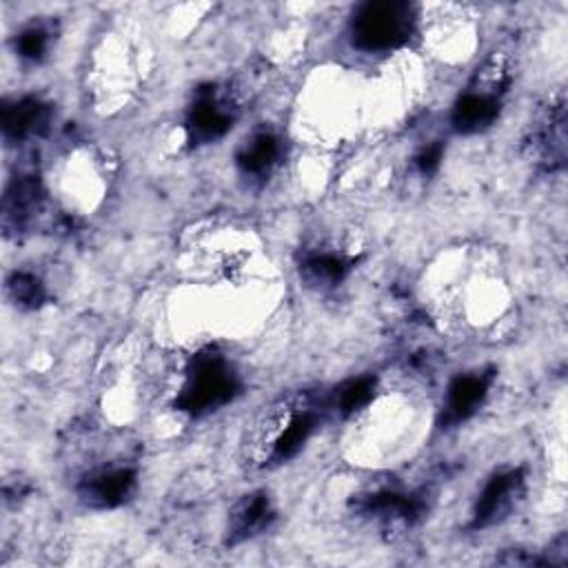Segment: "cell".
I'll list each match as a JSON object with an SVG mask.
<instances>
[{
	"instance_id": "1",
	"label": "cell",
	"mask_w": 568,
	"mask_h": 568,
	"mask_svg": "<svg viewBox=\"0 0 568 568\" xmlns=\"http://www.w3.org/2000/svg\"><path fill=\"white\" fill-rule=\"evenodd\" d=\"M240 390V379L217 351L209 348L193 357L175 406L189 415H206L229 404Z\"/></svg>"
},
{
	"instance_id": "2",
	"label": "cell",
	"mask_w": 568,
	"mask_h": 568,
	"mask_svg": "<svg viewBox=\"0 0 568 568\" xmlns=\"http://www.w3.org/2000/svg\"><path fill=\"white\" fill-rule=\"evenodd\" d=\"M415 27V13L408 2H366L351 24L353 44L362 51H390L408 42Z\"/></svg>"
},
{
	"instance_id": "3",
	"label": "cell",
	"mask_w": 568,
	"mask_h": 568,
	"mask_svg": "<svg viewBox=\"0 0 568 568\" xmlns=\"http://www.w3.org/2000/svg\"><path fill=\"white\" fill-rule=\"evenodd\" d=\"M524 470L510 468L495 473L481 488L473 508V528H486L501 521L524 493Z\"/></svg>"
},
{
	"instance_id": "4",
	"label": "cell",
	"mask_w": 568,
	"mask_h": 568,
	"mask_svg": "<svg viewBox=\"0 0 568 568\" xmlns=\"http://www.w3.org/2000/svg\"><path fill=\"white\" fill-rule=\"evenodd\" d=\"M233 126L231 104L222 100L215 84L202 87L186 115V135L193 144H206L222 138Z\"/></svg>"
},
{
	"instance_id": "5",
	"label": "cell",
	"mask_w": 568,
	"mask_h": 568,
	"mask_svg": "<svg viewBox=\"0 0 568 568\" xmlns=\"http://www.w3.org/2000/svg\"><path fill=\"white\" fill-rule=\"evenodd\" d=\"M135 490V470L131 468H102L87 475L80 486V499L93 508H115L124 504Z\"/></svg>"
},
{
	"instance_id": "6",
	"label": "cell",
	"mask_w": 568,
	"mask_h": 568,
	"mask_svg": "<svg viewBox=\"0 0 568 568\" xmlns=\"http://www.w3.org/2000/svg\"><path fill=\"white\" fill-rule=\"evenodd\" d=\"M530 158L546 166L555 169L564 164V146H566V109L564 102L550 104V109L541 115L539 124L532 129L528 138Z\"/></svg>"
},
{
	"instance_id": "7",
	"label": "cell",
	"mask_w": 568,
	"mask_h": 568,
	"mask_svg": "<svg viewBox=\"0 0 568 568\" xmlns=\"http://www.w3.org/2000/svg\"><path fill=\"white\" fill-rule=\"evenodd\" d=\"M493 373H466L457 375L446 393L444 402V422L446 424H459L468 419L486 399V393L490 388Z\"/></svg>"
},
{
	"instance_id": "8",
	"label": "cell",
	"mask_w": 568,
	"mask_h": 568,
	"mask_svg": "<svg viewBox=\"0 0 568 568\" xmlns=\"http://www.w3.org/2000/svg\"><path fill=\"white\" fill-rule=\"evenodd\" d=\"M273 519L271 499L266 493H251L235 504L229 515V541L240 544L260 535Z\"/></svg>"
},
{
	"instance_id": "9",
	"label": "cell",
	"mask_w": 568,
	"mask_h": 568,
	"mask_svg": "<svg viewBox=\"0 0 568 568\" xmlns=\"http://www.w3.org/2000/svg\"><path fill=\"white\" fill-rule=\"evenodd\" d=\"M497 115H499L497 95L470 89L457 98L450 113V122L459 133H475L490 126Z\"/></svg>"
},
{
	"instance_id": "10",
	"label": "cell",
	"mask_w": 568,
	"mask_h": 568,
	"mask_svg": "<svg viewBox=\"0 0 568 568\" xmlns=\"http://www.w3.org/2000/svg\"><path fill=\"white\" fill-rule=\"evenodd\" d=\"M49 104L38 98H20L16 102H7L2 109V129L11 140H24L29 135L40 133L49 122Z\"/></svg>"
},
{
	"instance_id": "11",
	"label": "cell",
	"mask_w": 568,
	"mask_h": 568,
	"mask_svg": "<svg viewBox=\"0 0 568 568\" xmlns=\"http://www.w3.org/2000/svg\"><path fill=\"white\" fill-rule=\"evenodd\" d=\"M315 424H317V413L311 408L291 413L286 424L282 426V430L271 442L268 459L277 464V462H286V459L295 457L300 453V448L306 444V439L313 435Z\"/></svg>"
},
{
	"instance_id": "12",
	"label": "cell",
	"mask_w": 568,
	"mask_h": 568,
	"mask_svg": "<svg viewBox=\"0 0 568 568\" xmlns=\"http://www.w3.org/2000/svg\"><path fill=\"white\" fill-rule=\"evenodd\" d=\"M282 155V142L273 133H257L237 153V166L244 175L262 178L266 175Z\"/></svg>"
},
{
	"instance_id": "13",
	"label": "cell",
	"mask_w": 568,
	"mask_h": 568,
	"mask_svg": "<svg viewBox=\"0 0 568 568\" xmlns=\"http://www.w3.org/2000/svg\"><path fill=\"white\" fill-rule=\"evenodd\" d=\"M40 202V184L33 175L18 178L4 195V222L22 226Z\"/></svg>"
},
{
	"instance_id": "14",
	"label": "cell",
	"mask_w": 568,
	"mask_h": 568,
	"mask_svg": "<svg viewBox=\"0 0 568 568\" xmlns=\"http://www.w3.org/2000/svg\"><path fill=\"white\" fill-rule=\"evenodd\" d=\"M351 268V262L335 253H311L302 260V277L311 286H335L339 284Z\"/></svg>"
},
{
	"instance_id": "15",
	"label": "cell",
	"mask_w": 568,
	"mask_h": 568,
	"mask_svg": "<svg viewBox=\"0 0 568 568\" xmlns=\"http://www.w3.org/2000/svg\"><path fill=\"white\" fill-rule=\"evenodd\" d=\"M375 386H377V379L373 375H362V377H353V379L344 382L335 390V408L344 417L362 410L373 399Z\"/></svg>"
},
{
	"instance_id": "16",
	"label": "cell",
	"mask_w": 568,
	"mask_h": 568,
	"mask_svg": "<svg viewBox=\"0 0 568 568\" xmlns=\"http://www.w3.org/2000/svg\"><path fill=\"white\" fill-rule=\"evenodd\" d=\"M7 288H9L11 300L20 308H38L47 300V291H44L42 282L33 273H27V271H16L7 280Z\"/></svg>"
},
{
	"instance_id": "17",
	"label": "cell",
	"mask_w": 568,
	"mask_h": 568,
	"mask_svg": "<svg viewBox=\"0 0 568 568\" xmlns=\"http://www.w3.org/2000/svg\"><path fill=\"white\" fill-rule=\"evenodd\" d=\"M49 47V33L40 27H31V29H24L18 40H16V51L22 60H29V62H38L42 60L44 51Z\"/></svg>"
},
{
	"instance_id": "18",
	"label": "cell",
	"mask_w": 568,
	"mask_h": 568,
	"mask_svg": "<svg viewBox=\"0 0 568 568\" xmlns=\"http://www.w3.org/2000/svg\"><path fill=\"white\" fill-rule=\"evenodd\" d=\"M442 155H444V144L442 142H433L428 146H424L417 155H415V164L419 169V173L424 175H430L437 171L439 162H442Z\"/></svg>"
}]
</instances>
